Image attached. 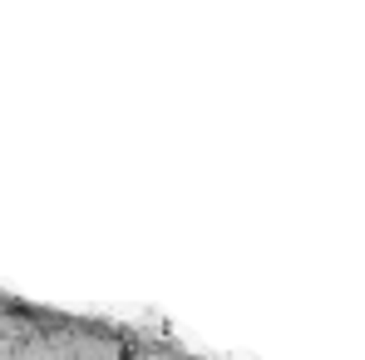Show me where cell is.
<instances>
[{"mask_svg": "<svg viewBox=\"0 0 365 360\" xmlns=\"http://www.w3.org/2000/svg\"><path fill=\"white\" fill-rule=\"evenodd\" d=\"M74 346H79L84 360H119V346H114V341H99V336H79Z\"/></svg>", "mask_w": 365, "mask_h": 360, "instance_id": "6da1fadb", "label": "cell"}, {"mask_svg": "<svg viewBox=\"0 0 365 360\" xmlns=\"http://www.w3.org/2000/svg\"><path fill=\"white\" fill-rule=\"evenodd\" d=\"M5 326H10V321H5V316H0V331H5Z\"/></svg>", "mask_w": 365, "mask_h": 360, "instance_id": "7a4b0ae2", "label": "cell"}]
</instances>
